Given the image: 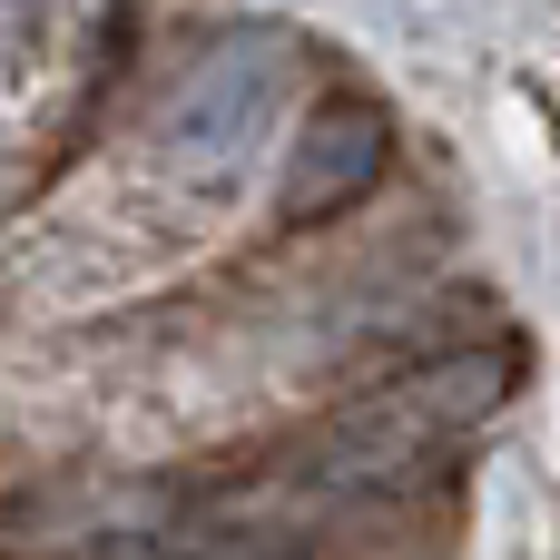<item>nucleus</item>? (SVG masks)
<instances>
[{"label": "nucleus", "instance_id": "1", "mask_svg": "<svg viewBox=\"0 0 560 560\" xmlns=\"http://www.w3.org/2000/svg\"><path fill=\"white\" fill-rule=\"evenodd\" d=\"M512 394V354H453L433 374H404L394 394L354 404L335 433H325V482H404L413 463H433L443 443H463L472 423H492Z\"/></svg>", "mask_w": 560, "mask_h": 560}, {"label": "nucleus", "instance_id": "2", "mask_svg": "<svg viewBox=\"0 0 560 560\" xmlns=\"http://www.w3.org/2000/svg\"><path fill=\"white\" fill-rule=\"evenodd\" d=\"M276 98H285V39H276V30H236V39H217V49L187 69V89H177L158 148H167L177 167L236 177V167L266 148Z\"/></svg>", "mask_w": 560, "mask_h": 560}, {"label": "nucleus", "instance_id": "3", "mask_svg": "<svg viewBox=\"0 0 560 560\" xmlns=\"http://www.w3.org/2000/svg\"><path fill=\"white\" fill-rule=\"evenodd\" d=\"M384 148H394V128L374 98H354V89L315 98L305 128L285 138V167H276V226H315V217L354 207L384 177Z\"/></svg>", "mask_w": 560, "mask_h": 560}, {"label": "nucleus", "instance_id": "4", "mask_svg": "<svg viewBox=\"0 0 560 560\" xmlns=\"http://www.w3.org/2000/svg\"><path fill=\"white\" fill-rule=\"evenodd\" d=\"M197 560H295V551H276V541H217V551H197Z\"/></svg>", "mask_w": 560, "mask_h": 560}]
</instances>
